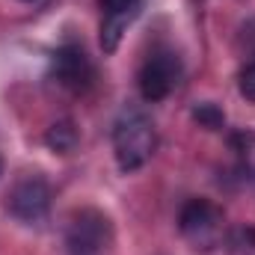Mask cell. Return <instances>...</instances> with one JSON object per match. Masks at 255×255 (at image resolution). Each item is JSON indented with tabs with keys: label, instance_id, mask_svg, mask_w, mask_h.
<instances>
[{
	"label": "cell",
	"instance_id": "obj_1",
	"mask_svg": "<svg viewBox=\"0 0 255 255\" xmlns=\"http://www.w3.org/2000/svg\"><path fill=\"white\" fill-rule=\"evenodd\" d=\"M154 145H157V133L148 113L139 107H125L113 122V154L119 169L122 172L142 169L154 154Z\"/></svg>",
	"mask_w": 255,
	"mask_h": 255
},
{
	"label": "cell",
	"instance_id": "obj_2",
	"mask_svg": "<svg viewBox=\"0 0 255 255\" xmlns=\"http://www.w3.org/2000/svg\"><path fill=\"white\" fill-rule=\"evenodd\" d=\"M178 229L196 253H211L223 244L226 232L223 208L211 199H190L178 214Z\"/></svg>",
	"mask_w": 255,
	"mask_h": 255
},
{
	"label": "cell",
	"instance_id": "obj_3",
	"mask_svg": "<svg viewBox=\"0 0 255 255\" xmlns=\"http://www.w3.org/2000/svg\"><path fill=\"white\" fill-rule=\"evenodd\" d=\"M181 57L172 48H154L139 68V95L145 101H163L181 83Z\"/></svg>",
	"mask_w": 255,
	"mask_h": 255
},
{
	"label": "cell",
	"instance_id": "obj_4",
	"mask_svg": "<svg viewBox=\"0 0 255 255\" xmlns=\"http://www.w3.org/2000/svg\"><path fill=\"white\" fill-rule=\"evenodd\" d=\"M65 244L68 255H104V250L113 244V226L101 211L83 208L71 217Z\"/></svg>",
	"mask_w": 255,
	"mask_h": 255
},
{
	"label": "cell",
	"instance_id": "obj_5",
	"mask_svg": "<svg viewBox=\"0 0 255 255\" xmlns=\"http://www.w3.org/2000/svg\"><path fill=\"white\" fill-rule=\"evenodd\" d=\"M51 199H54V193H51L48 181L42 175H27L9 190L6 211H9V217H15L24 226H36V223H42L48 217Z\"/></svg>",
	"mask_w": 255,
	"mask_h": 255
},
{
	"label": "cell",
	"instance_id": "obj_6",
	"mask_svg": "<svg viewBox=\"0 0 255 255\" xmlns=\"http://www.w3.org/2000/svg\"><path fill=\"white\" fill-rule=\"evenodd\" d=\"M51 74L60 86L71 89V92H80L92 83V63L80 45H63L51 57Z\"/></svg>",
	"mask_w": 255,
	"mask_h": 255
},
{
	"label": "cell",
	"instance_id": "obj_7",
	"mask_svg": "<svg viewBox=\"0 0 255 255\" xmlns=\"http://www.w3.org/2000/svg\"><path fill=\"white\" fill-rule=\"evenodd\" d=\"M145 0H101V48L104 54H113L119 48V39L125 27L142 12Z\"/></svg>",
	"mask_w": 255,
	"mask_h": 255
},
{
	"label": "cell",
	"instance_id": "obj_8",
	"mask_svg": "<svg viewBox=\"0 0 255 255\" xmlns=\"http://www.w3.org/2000/svg\"><path fill=\"white\" fill-rule=\"evenodd\" d=\"M45 142H48V148L57 151V154H71V151L77 148V128L71 125L68 119L54 122V125L48 128V133H45Z\"/></svg>",
	"mask_w": 255,
	"mask_h": 255
},
{
	"label": "cell",
	"instance_id": "obj_9",
	"mask_svg": "<svg viewBox=\"0 0 255 255\" xmlns=\"http://www.w3.org/2000/svg\"><path fill=\"white\" fill-rule=\"evenodd\" d=\"M235 154H238V166L247 178L255 181V133H238L235 136Z\"/></svg>",
	"mask_w": 255,
	"mask_h": 255
},
{
	"label": "cell",
	"instance_id": "obj_10",
	"mask_svg": "<svg viewBox=\"0 0 255 255\" xmlns=\"http://www.w3.org/2000/svg\"><path fill=\"white\" fill-rule=\"evenodd\" d=\"M193 119H196L202 128H208V130H220V128H226V113H223L217 104H211V101L196 104V107H193Z\"/></svg>",
	"mask_w": 255,
	"mask_h": 255
},
{
	"label": "cell",
	"instance_id": "obj_11",
	"mask_svg": "<svg viewBox=\"0 0 255 255\" xmlns=\"http://www.w3.org/2000/svg\"><path fill=\"white\" fill-rule=\"evenodd\" d=\"M229 255H255V229H238L229 241Z\"/></svg>",
	"mask_w": 255,
	"mask_h": 255
},
{
	"label": "cell",
	"instance_id": "obj_12",
	"mask_svg": "<svg viewBox=\"0 0 255 255\" xmlns=\"http://www.w3.org/2000/svg\"><path fill=\"white\" fill-rule=\"evenodd\" d=\"M238 86H241V95L247 98V101H253L255 104V60L244 71H241V80H238Z\"/></svg>",
	"mask_w": 255,
	"mask_h": 255
},
{
	"label": "cell",
	"instance_id": "obj_13",
	"mask_svg": "<svg viewBox=\"0 0 255 255\" xmlns=\"http://www.w3.org/2000/svg\"><path fill=\"white\" fill-rule=\"evenodd\" d=\"M0 175H3V157H0Z\"/></svg>",
	"mask_w": 255,
	"mask_h": 255
},
{
	"label": "cell",
	"instance_id": "obj_14",
	"mask_svg": "<svg viewBox=\"0 0 255 255\" xmlns=\"http://www.w3.org/2000/svg\"><path fill=\"white\" fill-rule=\"evenodd\" d=\"M21 3H33V0H21Z\"/></svg>",
	"mask_w": 255,
	"mask_h": 255
}]
</instances>
